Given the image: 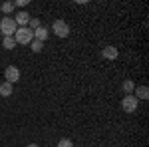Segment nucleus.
I'll return each instance as SVG.
<instances>
[{"instance_id": "nucleus-6", "label": "nucleus", "mask_w": 149, "mask_h": 147, "mask_svg": "<svg viewBox=\"0 0 149 147\" xmlns=\"http://www.w3.org/2000/svg\"><path fill=\"white\" fill-rule=\"evenodd\" d=\"M14 22H16V26H18V28H26V26H28V22H30V14H28L26 10L18 12V14L14 16Z\"/></svg>"}, {"instance_id": "nucleus-15", "label": "nucleus", "mask_w": 149, "mask_h": 147, "mask_svg": "<svg viewBox=\"0 0 149 147\" xmlns=\"http://www.w3.org/2000/svg\"><path fill=\"white\" fill-rule=\"evenodd\" d=\"M40 26H42V24H40V20H38V18H30V22H28V28H30L32 32H34V30H38Z\"/></svg>"}, {"instance_id": "nucleus-8", "label": "nucleus", "mask_w": 149, "mask_h": 147, "mask_svg": "<svg viewBox=\"0 0 149 147\" xmlns=\"http://www.w3.org/2000/svg\"><path fill=\"white\" fill-rule=\"evenodd\" d=\"M102 56L105 58V60H115V58L119 56V50H117L115 46H105L102 50Z\"/></svg>"}, {"instance_id": "nucleus-5", "label": "nucleus", "mask_w": 149, "mask_h": 147, "mask_svg": "<svg viewBox=\"0 0 149 147\" xmlns=\"http://www.w3.org/2000/svg\"><path fill=\"white\" fill-rule=\"evenodd\" d=\"M4 78H6V82H8V84H12V86H14V84L20 79V70L16 68V66H8V68L4 70Z\"/></svg>"}, {"instance_id": "nucleus-10", "label": "nucleus", "mask_w": 149, "mask_h": 147, "mask_svg": "<svg viewBox=\"0 0 149 147\" xmlns=\"http://www.w3.org/2000/svg\"><path fill=\"white\" fill-rule=\"evenodd\" d=\"M12 91H14L12 84H8V82L0 84V95H2V98H10V95H12Z\"/></svg>"}, {"instance_id": "nucleus-13", "label": "nucleus", "mask_w": 149, "mask_h": 147, "mask_svg": "<svg viewBox=\"0 0 149 147\" xmlns=\"http://www.w3.org/2000/svg\"><path fill=\"white\" fill-rule=\"evenodd\" d=\"M2 46H4L6 50H12V48H16V40H14L12 36H8V38H2Z\"/></svg>"}, {"instance_id": "nucleus-9", "label": "nucleus", "mask_w": 149, "mask_h": 147, "mask_svg": "<svg viewBox=\"0 0 149 147\" xmlns=\"http://www.w3.org/2000/svg\"><path fill=\"white\" fill-rule=\"evenodd\" d=\"M48 36H50V30H48L46 26H40L38 30H34V38H36V40H40V42H46Z\"/></svg>"}, {"instance_id": "nucleus-16", "label": "nucleus", "mask_w": 149, "mask_h": 147, "mask_svg": "<svg viewBox=\"0 0 149 147\" xmlns=\"http://www.w3.org/2000/svg\"><path fill=\"white\" fill-rule=\"evenodd\" d=\"M58 147H74V141L68 139V137H62V139L58 141Z\"/></svg>"}, {"instance_id": "nucleus-4", "label": "nucleus", "mask_w": 149, "mask_h": 147, "mask_svg": "<svg viewBox=\"0 0 149 147\" xmlns=\"http://www.w3.org/2000/svg\"><path fill=\"white\" fill-rule=\"evenodd\" d=\"M137 105H139V102L135 100V95H133V93H131V95H125V98L121 100V109L127 111V113L137 111Z\"/></svg>"}, {"instance_id": "nucleus-1", "label": "nucleus", "mask_w": 149, "mask_h": 147, "mask_svg": "<svg viewBox=\"0 0 149 147\" xmlns=\"http://www.w3.org/2000/svg\"><path fill=\"white\" fill-rule=\"evenodd\" d=\"M14 40H16V44H24V46H30V42L34 40V32L26 26V28H18L14 36H12Z\"/></svg>"}, {"instance_id": "nucleus-17", "label": "nucleus", "mask_w": 149, "mask_h": 147, "mask_svg": "<svg viewBox=\"0 0 149 147\" xmlns=\"http://www.w3.org/2000/svg\"><path fill=\"white\" fill-rule=\"evenodd\" d=\"M28 4H30V0H16V2H14V6H20V8L28 6Z\"/></svg>"}, {"instance_id": "nucleus-2", "label": "nucleus", "mask_w": 149, "mask_h": 147, "mask_svg": "<svg viewBox=\"0 0 149 147\" xmlns=\"http://www.w3.org/2000/svg\"><path fill=\"white\" fill-rule=\"evenodd\" d=\"M16 30H18V26H16V22H14V18H10V16H2V18H0V32H2L4 38L14 36Z\"/></svg>"}, {"instance_id": "nucleus-7", "label": "nucleus", "mask_w": 149, "mask_h": 147, "mask_svg": "<svg viewBox=\"0 0 149 147\" xmlns=\"http://www.w3.org/2000/svg\"><path fill=\"white\" fill-rule=\"evenodd\" d=\"M133 95H135V100H149V88L147 86H135V90H133Z\"/></svg>"}, {"instance_id": "nucleus-3", "label": "nucleus", "mask_w": 149, "mask_h": 147, "mask_svg": "<svg viewBox=\"0 0 149 147\" xmlns=\"http://www.w3.org/2000/svg\"><path fill=\"white\" fill-rule=\"evenodd\" d=\"M52 32L58 38H68L70 36V24L64 22V20H56V22L52 24Z\"/></svg>"}, {"instance_id": "nucleus-14", "label": "nucleus", "mask_w": 149, "mask_h": 147, "mask_svg": "<svg viewBox=\"0 0 149 147\" xmlns=\"http://www.w3.org/2000/svg\"><path fill=\"white\" fill-rule=\"evenodd\" d=\"M0 10L4 12L6 16H8V14H12V12H14V2H4V4L0 6Z\"/></svg>"}, {"instance_id": "nucleus-18", "label": "nucleus", "mask_w": 149, "mask_h": 147, "mask_svg": "<svg viewBox=\"0 0 149 147\" xmlns=\"http://www.w3.org/2000/svg\"><path fill=\"white\" fill-rule=\"evenodd\" d=\"M26 147H38V143H28Z\"/></svg>"}, {"instance_id": "nucleus-12", "label": "nucleus", "mask_w": 149, "mask_h": 147, "mask_svg": "<svg viewBox=\"0 0 149 147\" xmlns=\"http://www.w3.org/2000/svg\"><path fill=\"white\" fill-rule=\"evenodd\" d=\"M30 48H32V52H36V54H40V52H42V50H44V42H40V40H32V42H30Z\"/></svg>"}, {"instance_id": "nucleus-11", "label": "nucleus", "mask_w": 149, "mask_h": 147, "mask_svg": "<svg viewBox=\"0 0 149 147\" xmlns=\"http://www.w3.org/2000/svg\"><path fill=\"white\" fill-rule=\"evenodd\" d=\"M121 90H123V93H125V95H131V93H133V90H135V84H133L131 79H125V82H123V86H121Z\"/></svg>"}]
</instances>
